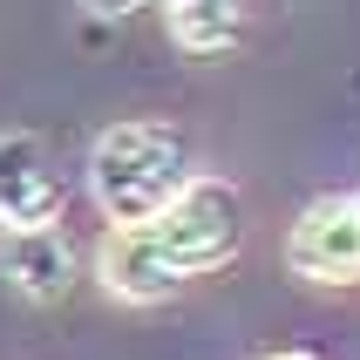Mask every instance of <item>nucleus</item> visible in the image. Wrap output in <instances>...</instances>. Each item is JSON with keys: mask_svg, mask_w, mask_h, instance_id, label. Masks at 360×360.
<instances>
[{"mask_svg": "<svg viewBox=\"0 0 360 360\" xmlns=\"http://www.w3.org/2000/svg\"><path fill=\"white\" fill-rule=\"evenodd\" d=\"M191 177V143L170 122H109L89 150V191L109 224H150Z\"/></svg>", "mask_w": 360, "mask_h": 360, "instance_id": "1", "label": "nucleus"}, {"mask_svg": "<svg viewBox=\"0 0 360 360\" xmlns=\"http://www.w3.org/2000/svg\"><path fill=\"white\" fill-rule=\"evenodd\" d=\"M143 231H150V245L170 259L177 279H198V272H218V265L238 259L245 204H238V191H231L224 177H191Z\"/></svg>", "mask_w": 360, "mask_h": 360, "instance_id": "2", "label": "nucleus"}, {"mask_svg": "<svg viewBox=\"0 0 360 360\" xmlns=\"http://www.w3.org/2000/svg\"><path fill=\"white\" fill-rule=\"evenodd\" d=\"M285 265L313 285H354L360 279V211L354 198H313L300 224L285 231Z\"/></svg>", "mask_w": 360, "mask_h": 360, "instance_id": "3", "label": "nucleus"}, {"mask_svg": "<svg viewBox=\"0 0 360 360\" xmlns=\"http://www.w3.org/2000/svg\"><path fill=\"white\" fill-rule=\"evenodd\" d=\"M14 224H61V170L34 129L0 136V231Z\"/></svg>", "mask_w": 360, "mask_h": 360, "instance_id": "4", "label": "nucleus"}, {"mask_svg": "<svg viewBox=\"0 0 360 360\" xmlns=\"http://www.w3.org/2000/svg\"><path fill=\"white\" fill-rule=\"evenodd\" d=\"M0 279L14 285L20 300L55 306L68 285H75V245L61 224H14L0 231Z\"/></svg>", "mask_w": 360, "mask_h": 360, "instance_id": "5", "label": "nucleus"}, {"mask_svg": "<svg viewBox=\"0 0 360 360\" xmlns=\"http://www.w3.org/2000/svg\"><path fill=\"white\" fill-rule=\"evenodd\" d=\"M96 279L109 285L116 300H129V306H157V300H170L184 285L177 272H170V259L150 245L143 224H109V238H102V252H96Z\"/></svg>", "mask_w": 360, "mask_h": 360, "instance_id": "6", "label": "nucleus"}, {"mask_svg": "<svg viewBox=\"0 0 360 360\" xmlns=\"http://www.w3.org/2000/svg\"><path fill=\"white\" fill-rule=\"evenodd\" d=\"M163 20L191 55H224L238 41V0H163Z\"/></svg>", "mask_w": 360, "mask_h": 360, "instance_id": "7", "label": "nucleus"}, {"mask_svg": "<svg viewBox=\"0 0 360 360\" xmlns=\"http://www.w3.org/2000/svg\"><path fill=\"white\" fill-rule=\"evenodd\" d=\"M89 14H102V20H122V14H136V7H150V0H82Z\"/></svg>", "mask_w": 360, "mask_h": 360, "instance_id": "8", "label": "nucleus"}, {"mask_svg": "<svg viewBox=\"0 0 360 360\" xmlns=\"http://www.w3.org/2000/svg\"><path fill=\"white\" fill-rule=\"evenodd\" d=\"M265 360H320V354H300V347H285V354H265Z\"/></svg>", "mask_w": 360, "mask_h": 360, "instance_id": "9", "label": "nucleus"}, {"mask_svg": "<svg viewBox=\"0 0 360 360\" xmlns=\"http://www.w3.org/2000/svg\"><path fill=\"white\" fill-rule=\"evenodd\" d=\"M354 211H360V191H354Z\"/></svg>", "mask_w": 360, "mask_h": 360, "instance_id": "10", "label": "nucleus"}]
</instances>
